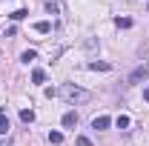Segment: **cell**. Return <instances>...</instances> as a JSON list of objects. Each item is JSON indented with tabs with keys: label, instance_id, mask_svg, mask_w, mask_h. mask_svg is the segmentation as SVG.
Segmentation results:
<instances>
[{
	"label": "cell",
	"instance_id": "obj_2",
	"mask_svg": "<svg viewBox=\"0 0 149 146\" xmlns=\"http://www.w3.org/2000/svg\"><path fill=\"white\" fill-rule=\"evenodd\" d=\"M141 80H149V66H138V69H135L129 77H126V83H129V86L141 83Z\"/></svg>",
	"mask_w": 149,
	"mask_h": 146
},
{
	"label": "cell",
	"instance_id": "obj_10",
	"mask_svg": "<svg viewBox=\"0 0 149 146\" xmlns=\"http://www.w3.org/2000/svg\"><path fill=\"white\" fill-rule=\"evenodd\" d=\"M115 123H118V129H126L132 120H129V115H118V120H115Z\"/></svg>",
	"mask_w": 149,
	"mask_h": 146
},
{
	"label": "cell",
	"instance_id": "obj_8",
	"mask_svg": "<svg viewBox=\"0 0 149 146\" xmlns=\"http://www.w3.org/2000/svg\"><path fill=\"white\" fill-rule=\"evenodd\" d=\"M20 60H23V63H32V60H37V52L35 49H26V52L20 55Z\"/></svg>",
	"mask_w": 149,
	"mask_h": 146
},
{
	"label": "cell",
	"instance_id": "obj_16",
	"mask_svg": "<svg viewBox=\"0 0 149 146\" xmlns=\"http://www.w3.org/2000/svg\"><path fill=\"white\" fill-rule=\"evenodd\" d=\"M46 12L49 15H57V3H46Z\"/></svg>",
	"mask_w": 149,
	"mask_h": 146
},
{
	"label": "cell",
	"instance_id": "obj_11",
	"mask_svg": "<svg viewBox=\"0 0 149 146\" xmlns=\"http://www.w3.org/2000/svg\"><path fill=\"white\" fill-rule=\"evenodd\" d=\"M32 80H35V83H43V80H46V72H43V69H35V72H32Z\"/></svg>",
	"mask_w": 149,
	"mask_h": 146
},
{
	"label": "cell",
	"instance_id": "obj_13",
	"mask_svg": "<svg viewBox=\"0 0 149 146\" xmlns=\"http://www.w3.org/2000/svg\"><path fill=\"white\" fill-rule=\"evenodd\" d=\"M115 26H118V29H129L132 20H129V17H118V20H115Z\"/></svg>",
	"mask_w": 149,
	"mask_h": 146
},
{
	"label": "cell",
	"instance_id": "obj_17",
	"mask_svg": "<svg viewBox=\"0 0 149 146\" xmlns=\"http://www.w3.org/2000/svg\"><path fill=\"white\" fill-rule=\"evenodd\" d=\"M143 100H146V103H149V86H146V89H143Z\"/></svg>",
	"mask_w": 149,
	"mask_h": 146
},
{
	"label": "cell",
	"instance_id": "obj_14",
	"mask_svg": "<svg viewBox=\"0 0 149 146\" xmlns=\"http://www.w3.org/2000/svg\"><path fill=\"white\" fill-rule=\"evenodd\" d=\"M74 143H77V146H95L92 140L86 138V135H77V138H74Z\"/></svg>",
	"mask_w": 149,
	"mask_h": 146
},
{
	"label": "cell",
	"instance_id": "obj_4",
	"mask_svg": "<svg viewBox=\"0 0 149 146\" xmlns=\"http://www.w3.org/2000/svg\"><path fill=\"white\" fill-rule=\"evenodd\" d=\"M63 126H66V129L77 126V112H66V115H63Z\"/></svg>",
	"mask_w": 149,
	"mask_h": 146
},
{
	"label": "cell",
	"instance_id": "obj_5",
	"mask_svg": "<svg viewBox=\"0 0 149 146\" xmlns=\"http://www.w3.org/2000/svg\"><path fill=\"white\" fill-rule=\"evenodd\" d=\"M35 32H37V35H49V32H52V23H49V20H37Z\"/></svg>",
	"mask_w": 149,
	"mask_h": 146
},
{
	"label": "cell",
	"instance_id": "obj_3",
	"mask_svg": "<svg viewBox=\"0 0 149 146\" xmlns=\"http://www.w3.org/2000/svg\"><path fill=\"white\" fill-rule=\"evenodd\" d=\"M109 126H112V117H109V115H97V117L92 120V129H97V132H100V129H109Z\"/></svg>",
	"mask_w": 149,
	"mask_h": 146
},
{
	"label": "cell",
	"instance_id": "obj_12",
	"mask_svg": "<svg viewBox=\"0 0 149 146\" xmlns=\"http://www.w3.org/2000/svg\"><path fill=\"white\" fill-rule=\"evenodd\" d=\"M49 143H63V135H60V132H49Z\"/></svg>",
	"mask_w": 149,
	"mask_h": 146
},
{
	"label": "cell",
	"instance_id": "obj_7",
	"mask_svg": "<svg viewBox=\"0 0 149 146\" xmlns=\"http://www.w3.org/2000/svg\"><path fill=\"white\" fill-rule=\"evenodd\" d=\"M9 132V117H6V109H0V135Z\"/></svg>",
	"mask_w": 149,
	"mask_h": 146
},
{
	"label": "cell",
	"instance_id": "obj_1",
	"mask_svg": "<svg viewBox=\"0 0 149 146\" xmlns=\"http://www.w3.org/2000/svg\"><path fill=\"white\" fill-rule=\"evenodd\" d=\"M57 95L66 100V103H72V106H77V103H86V100H92V92L80 89V86H74V83H63L60 89H57Z\"/></svg>",
	"mask_w": 149,
	"mask_h": 146
},
{
	"label": "cell",
	"instance_id": "obj_9",
	"mask_svg": "<svg viewBox=\"0 0 149 146\" xmlns=\"http://www.w3.org/2000/svg\"><path fill=\"white\" fill-rule=\"evenodd\" d=\"M20 120H23V123H35V112H32V109H23V112H20Z\"/></svg>",
	"mask_w": 149,
	"mask_h": 146
},
{
	"label": "cell",
	"instance_id": "obj_15",
	"mask_svg": "<svg viewBox=\"0 0 149 146\" xmlns=\"http://www.w3.org/2000/svg\"><path fill=\"white\" fill-rule=\"evenodd\" d=\"M26 15H29V12H26V9H17V12H12V15H9V17H12V20H23V17H26Z\"/></svg>",
	"mask_w": 149,
	"mask_h": 146
},
{
	"label": "cell",
	"instance_id": "obj_6",
	"mask_svg": "<svg viewBox=\"0 0 149 146\" xmlns=\"http://www.w3.org/2000/svg\"><path fill=\"white\" fill-rule=\"evenodd\" d=\"M89 69H92V72H109V69H112V63H103V60H92V63H89Z\"/></svg>",
	"mask_w": 149,
	"mask_h": 146
}]
</instances>
